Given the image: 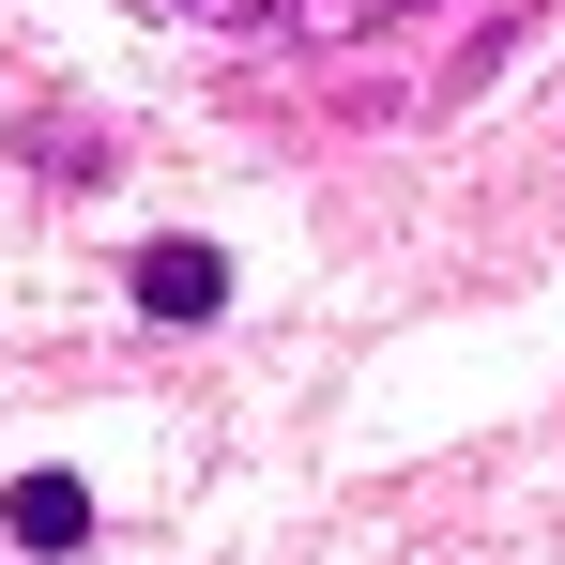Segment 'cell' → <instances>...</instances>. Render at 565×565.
I'll return each mask as SVG.
<instances>
[{"label":"cell","mask_w":565,"mask_h":565,"mask_svg":"<svg viewBox=\"0 0 565 565\" xmlns=\"http://www.w3.org/2000/svg\"><path fill=\"white\" fill-rule=\"evenodd\" d=\"M0 520H15V551H93V489H77V473H15V489H0Z\"/></svg>","instance_id":"1"},{"label":"cell","mask_w":565,"mask_h":565,"mask_svg":"<svg viewBox=\"0 0 565 565\" xmlns=\"http://www.w3.org/2000/svg\"><path fill=\"white\" fill-rule=\"evenodd\" d=\"M138 306H153V321H214V306H230V260H214V245H138Z\"/></svg>","instance_id":"2"}]
</instances>
